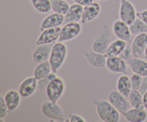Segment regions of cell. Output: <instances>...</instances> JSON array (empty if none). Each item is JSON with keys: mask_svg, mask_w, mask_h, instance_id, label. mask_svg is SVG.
I'll return each mask as SVG.
<instances>
[{"mask_svg": "<svg viewBox=\"0 0 147 122\" xmlns=\"http://www.w3.org/2000/svg\"><path fill=\"white\" fill-rule=\"evenodd\" d=\"M96 112L100 120L103 122H119L121 120V113L109 101V100L96 99L93 101Z\"/></svg>", "mask_w": 147, "mask_h": 122, "instance_id": "6da1fadb", "label": "cell"}, {"mask_svg": "<svg viewBox=\"0 0 147 122\" xmlns=\"http://www.w3.org/2000/svg\"><path fill=\"white\" fill-rule=\"evenodd\" d=\"M67 55V47L63 42L57 41L53 44L49 62L51 65L52 70L57 73L65 62Z\"/></svg>", "mask_w": 147, "mask_h": 122, "instance_id": "7a4b0ae2", "label": "cell"}, {"mask_svg": "<svg viewBox=\"0 0 147 122\" xmlns=\"http://www.w3.org/2000/svg\"><path fill=\"white\" fill-rule=\"evenodd\" d=\"M41 110L43 115L50 119V121H65L64 111L57 103L51 100L45 101L42 104Z\"/></svg>", "mask_w": 147, "mask_h": 122, "instance_id": "3957f363", "label": "cell"}, {"mask_svg": "<svg viewBox=\"0 0 147 122\" xmlns=\"http://www.w3.org/2000/svg\"><path fill=\"white\" fill-rule=\"evenodd\" d=\"M65 90V83L60 76L57 75L47 85L45 89L46 95L49 100L57 102L63 96Z\"/></svg>", "mask_w": 147, "mask_h": 122, "instance_id": "277c9868", "label": "cell"}, {"mask_svg": "<svg viewBox=\"0 0 147 122\" xmlns=\"http://www.w3.org/2000/svg\"><path fill=\"white\" fill-rule=\"evenodd\" d=\"M111 42L110 30L107 24H104L101 31L92 42V50L105 54Z\"/></svg>", "mask_w": 147, "mask_h": 122, "instance_id": "5b68a950", "label": "cell"}, {"mask_svg": "<svg viewBox=\"0 0 147 122\" xmlns=\"http://www.w3.org/2000/svg\"><path fill=\"white\" fill-rule=\"evenodd\" d=\"M119 19L128 25H131L137 18V11L134 4L129 0L120 1L119 11Z\"/></svg>", "mask_w": 147, "mask_h": 122, "instance_id": "8992f818", "label": "cell"}, {"mask_svg": "<svg viewBox=\"0 0 147 122\" xmlns=\"http://www.w3.org/2000/svg\"><path fill=\"white\" fill-rule=\"evenodd\" d=\"M83 27L80 22H68L65 23L63 27H61L60 38L58 41L68 42L74 40L78 37L81 33Z\"/></svg>", "mask_w": 147, "mask_h": 122, "instance_id": "52a82bcc", "label": "cell"}, {"mask_svg": "<svg viewBox=\"0 0 147 122\" xmlns=\"http://www.w3.org/2000/svg\"><path fill=\"white\" fill-rule=\"evenodd\" d=\"M108 100L120 112L121 114L126 112L130 109V107H131L129 98L123 96L118 90H111L108 96Z\"/></svg>", "mask_w": 147, "mask_h": 122, "instance_id": "ba28073f", "label": "cell"}, {"mask_svg": "<svg viewBox=\"0 0 147 122\" xmlns=\"http://www.w3.org/2000/svg\"><path fill=\"white\" fill-rule=\"evenodd\" d=\"M61 27H53L48 28L41 31V33L36 40V44H54L57 42L60 38Z\"/></svg>", "mask_w": 147, "mask_h": 122, "instance_id": "9c48e42d", "label": "cell"}, {"mask_svg": "<svg viewBox=\"0 0 147 122\" xmlns=\"http://www.w3.org/2000/svg\"><path fill=\"white\" fill-rule=\"evenodd\" d=\"M128 63L120 56L107 57L106 67L108 70L115 74H127Z\"/></svg>", "mask_w": 147, "mask_h": 122, "instance_id": "30bf717a", "label": "cell"}, {"mask_svg": "<svg viewBox=\"0 0 147 122\" xmlns=\"http://www.w3.org/2000/svg\"><path fill=\"white\" fill-rule=\"evenodd\" d=\"M37 84L38 80L34 75L29 76L24 78L20 83L18 88V91L20 92L22 98H27L32 96L38 89Z\"/></svg>", "mask_w": 147, "mask_h": 122, "instance_id": "8fae6325", "label": "cell"}, {"mask_svg": "<svg viewBox=\"0 0 147 122\" xmlns=\"http://www.w3.org/2000/svg\"><path fill=\"white\" fill-rule=\"evenodd\" d=\"M112 31L113 34L118 39L129 42L131 40L132 34L131 32L130 27L126 23L121 20L120 19L115 20L112 24Z\"/></svg>", "mask_w": 147, "mask_h": 122, "instance_id": "7c38bea8", "label": "cell"}, {"mask_svg": "<svg viewBox=\"0 0 147 122\" xmlns=\"http://www.w3.org/2000/svg\"><path fill=\"white\" fill-rule=\"evenodd\" d=\"M101 7L97 1H93L91 4L83 7L82 20L80 22L82 24L90 22L96 20L100 14Z\"/></svg>", "mask_w": 147, "mask_h": 122, "instance_id": "4fadbf2b", "label": "cell"}, {"mask_svg": "<svg viewBox=\"0 0 147 122\" xmlns=\"http://www.w3.org/2000/svg\"><path fill=\"white\" fill-rule=\"evenodd\" d=\"M65 22V15L58 14L56 12H53L46 16L42 20L40 25V31L46 30L48 28L60 27Z\"/></svg>", "mask_w": 147, "mask_h": 122, "instance_id": "5bb4252c", "label": "cell"}, {"mask_svg": "<svg viewBox=\"0 0 147 122\" xmlns=\"http://www.w3.org/2000/svg\"><path fill=\"white\" fill-rule=\"evenodd\" d=\"M84 57L88 63L96 68H102L106 65L107 57L103 53H98L92 50V51L84 52Z\"/></svg>", "mask_w": 147, "mask_h": 122, "instance_id": "9a60e30c", "label": "cell"}, {"mask_svg": "<svg viewBox=\"0 0 147 122\" xmlns=\"http://www.w3.org/2000/svg\"><path fill=\"white\" fill-rule=\"evenodd\" d=\"M147 46V33H142L135 36L132 40L131 47L134 57H139L144 54Z\"/></svg>", "mask_w": 147, "mask_h": 122, "instance_id": "2e32d148", "label": "cell"}, {"mask_svg": "<svg viewBox=\"0 0 147 122\" xmlns=\"http://www.w3.org/2000/svg\"><path fill=\"white\" fill-rule=\"evenodd\" d=\"M53 44H40L37 45L32 54V59L35 63H40L42 62L49 60L52 47Z\"/></svg>", "mask_w": 147, "mask_h": 122, "instance_id": "e0dca14e", "label": "cell"}, {"mask_svg": "<svg viewBox=\"0 0 147 122\" xmlns=\"http://www.w3.org/2000/svg\"><path fill=\"white\" fill-rule=\"evenodd\" d=\"M122 116L129 122H145L147 121V110L131 107L122 113Z\"/></svg>", "mask_w": 147, "mask_h": 122, "instance_id": "ac0fdd59", "label": "cell"}, {"mask_svg": "<svg viewBox=\"0 0 147 122\" xmlns=\"http://www.w3.org/2000/svg\"><path fill=\"white\" fill-rule=\"evenodd\" d=\"M4 98L9 113L14 111L20 106L22 96L18 90L15 89H10L6 92Z\"/></svg>", "mask_w": 147, "mask_h": 122, "instance_id": "d6986e66", "label": "cell"}, {"mask_svg": "<svg viewBox=\"0 0 147 122\" xmlns=\"http://www.w3.org/2000/svg\"><path fill=\"white\" fill-rule=\"evenodd\" d=\"M129 67L134 73H136L140 75H147V61L139 57H133L127 62Z\"/></svg>", "mask_w": 147, "mask_h": 122, "instance_id": "ffe728a7", "label": "cell"}, {"mask_svg": "<svg viewBox=\"0 0 147 122\" xmlns=\"http://www.w3.org/2000/svg\"><path fill=\"white\" fill-rule=\"evenodd\" d=\"M83 11V7L80 4L74 3L70 5L68 11L65 15V23L81 22Z\"/></svg>", "mask_w": 147, "mask_h": 122, "instance_id": "44dd1931", "label": "cell"}, {"mask_svg": "<svg viewBox=\"0 0 147 122\" xmlns=\"http://www.w3.org/2000/svg\"><path fill=\"white\" fill-rule=\"evenodd\" d=\"M126 42H127L120 40V39H117V40L111 42L110 45H109V48L107 49L106 53H105V55L107 57L120 56L122 52L123 51V50L127 46Z\"/></svg>", "mask_w": 147, "mask_h": 122, "instance_id": "7402d4cb", "label": "cell"}, {"mask_svg": "<svg viewBox=\"0 0 147 122\" xmlns=\"http://www.w3.org/2000/svg\"><path fill=\"white\" fill-rule=\"evenodd\" d=\"M116 88L123 96L127 98L129 97L131 91L132 90L130 77H129L126 74L121 75L116 82Z\"/></svg>", "mask_w": 147, "mask_h": 122, "instance_id": "603a6c76", "label": "cell"}, {"mask_svg": "<svg viewBox=\"0 0 147 122\" xmlns=\"http://www.w3.org/2000/svg\"><path fill=\"white\" fill-rule=\"evenodd\" d=\"M52 72L53 70H52L50 62L49 60H46V61L37 63L33 71V75L39 80L45 78Z\"/></svg>", "mask_w": 147, "mask_h": 122, "instance_id": "cb8c5ba5", "label": "cell"}, {"mask_svg": "<svg viewBox=\"0 0 147 122\" xmlns=\"http://www.w3.org/2000/svg\"><path fill=\"white\" fill-rule=\"evenodd\" d=\"M132 108L136 109H144L143 101V94L139 90L132 89L128 97Z\"/></svg>", "mask_w": 147, "mask_h": 122, "instance_id": "d4e9b609", "label": "cell"}, {"mask_svg": "<svg viewBox=\"0 0 147 122\" xmlns=\"http://www.w3.org/2000/svg\"><path fill=\"white\" fill-rule=\"evenodd\" d=\"M30 1L38 12L47 14L52 11L51 0H30Z\"/></svg>", "mask_w": 147, "mask_h": 122, "instance_id": "484cf974", "label": "cell"}, {"mask_svg": "<svg viewBox=\"0 0 147 122\" xmlns=\"http://www.w3.org/2000/svg\"><path fill=\"white\" fill-rule=\"evenodd\" d=\"M51 3L52 11L63 15L67 14L70 7L65 0H51Z\"/></svg>", "mask_w": 147, "mask_h": 122, "instance_id": "4316f807", "label": "cell"}, {"mask_svg": "<svg viewBox=\"0 0 147 122\" xmlns=\"http://www.w3.org/2000/svg\"><path fill=\"white\" fill-rule=\"evenodd\" d=\"M129 27L132 35L136 36L142 33L147 32V24L139 17H137L136 20L129 25Z\"/></svg>", "mask_w": 147, "mask_h": 122, "instance_id": "83f0119b", "label": "cell"}, {"mask_svg": "<svg viewBox=\"0 0 147 122\" xmlns=\"http://www.w3.org/2000/svg\"><path fill=\"white\" fill-rule=\"evenodd\" d=\"M57 75V73H54V72H52L51 73H50V74H49L47 76H46L45 78L39 80L38 84H37V88H38L39 90H45L46 88H47V85L49 84V83H50L53 79H54Z\"/></svg>", "mask_w": 147, "mask_h": 122, "instance_id": "f1b7e54d", "label": "cell"}, {"mask_svg": "<svg viewBox=\"0 0 147 122\" xmlns=\"http://www.w3.org/2000/svg\"><path fill=\"white\" fill-rule=\"evenodd\" d=\"M143 76L140 75L136 73H134L130 76L131 83L132 89L134 90H139L140 88L141 84L142 83V80H143Z\"/></svg>", "mask_w": 147, "mask_h": 122, "instance_id": "f546056e", "label": "cell"}, {"mask_svg": "<svg viewBox=\"0 0 147 122\" xmlns=\"http://www.w3.org/2000/svg\"><path fill=\"white\" fill-rule=\"evenodd\" d=\"M9 113V109L7 107V105L4 100V96L1 95L0 96V119H3L8 115Z\"/></svg>", "mask_w": 147, "mask_h": 122, "instance_id": "4dcf8cb0", "label": "cell"}, {"mask_svg": "<svg viewBox=\"0 0 147 122\" xmlns=\"http://www.w3.org/2000/svg\"><path fill=\"white\" fill-rule=\"evenodd\" d=\"M120 57L126 62H128L129 60H131V59L134 57L131 47L128 45L126 46V48L123 50V51L122 52L121 54L120 55Z\"/></svg>", "mask_w": 147, "mask_h": 122, "instance_id": "1f68e13d", "label": "cell"}, {"mask_svg": "<svg viewBox=\"0 0 147 122\" xmlns=\"http://www.w3.org/2000/svg\"><path fill=\"white\" fill-rule=\"evenodd\" d=\"M69 121L70 122H86L87 121L83 117L76 113H72L69 116Z\"/></svg>", "mask_w": 147, "mask_h": 122, "instance_id": "d6a6232c", "label": "cell"}, {"mask_svg": "<svg viewBox=\"0 0 147 122\" xmlns=\"http://www.w3.org/2000/svg\"><path fill=\"white\" fill-rule=\"evenodd\" d=\"M139 91L144 94L145 92L147 91V75L144 76L143 78V80H142V83L141 84L140 88H139Z\"/></svg>", "mask_w": 147, "mask_h": 122, "instance_id": "836d02e7", "label": "cell"}, {"mask_svg": "<svg viewBox=\"0 0 147 122\" xmlns=\"http://www.w3.org/2000/svg\"><path fill=\"white\" fill-rule=\"evenodd\" d=\"M137 17H139L141 20H143V21L147 24V9L142 10V11H138Z\"/></svg>", "mask_w": 147, "mask_h": 122, "instance_id": "e575fe53", "label": "cell"}, {"mask_svg": "<svg viewBox=\"0 0 147 122\" xmlns=\"http://www.w3.org/2000/svg\"><path fill=\"white\" fill-rule=\"evenodd\" d=\"M73 1L75 3H76V4H80V5L83 6V7H86V6L88 5V4L93 2L94 0H73Z\"/></svg>", "mask_w": 147, "mask_h": 122, "instance_id": "d590c367", "label": "cell"}, {"mask_svg": "<svg viewBox=\"0 0 147 122\" xmlns=\"http://www.w3.org/2000/svg\"><path fill=\"white\" fill-rule=\"evenodd\" d=\"M143 101H144V109L147 110V91L145 92L143 94Z\"/></svg>", "mask_w": 147, "mask_h": 122, "instance_id": "8d00e7d4", "label": "cell"}, {"mask_svg": "<svg viewBox=\"0 0 147 122\" xmlns=\"http://www.w3.org/2000/svg\"><path fill=\"white\" fill-rule=\"evenodd\" d=\"M144 57H145V58L146 59H147V46H146V50H145V52H144Z\"/></svg>", "mask_w": 147, "mask_h": 122, "instance_id": "74e56055", "label": "cell"}, {"mask_svg": "<svg viewBox=\"0 0 147 122\" xmlns=\"http://www.w3.org/2000/svg\"><path fill=\"white\" fill-rule=\"evenodd\" d=\"M96 1H108V0H96Z\"/></svg>", "mask_w": 147, "mask_h": 122, "instance_id": "f35d334b", "label": "cell"}, {"mask_svg": "<svg viewBox=\"0 0 147 122\" xmlns=\"http://www.w3.org/2000/svg\"><path fill=\"white\" fill-rule=\"evenodd\" d=\"M113 1H119V2H120V1H122V0H113Z\"/></svg>", "mask_w": 147, "mask_h": 122, "instance_id": "ab89813d", "label": "cell"}]
</instances>
